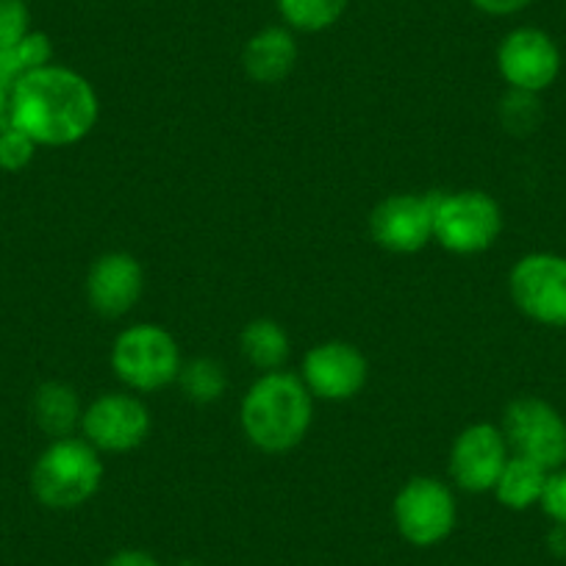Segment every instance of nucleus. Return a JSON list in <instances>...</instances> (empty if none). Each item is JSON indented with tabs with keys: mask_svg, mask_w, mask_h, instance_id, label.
Instances as JSON below:
<instances>
[{
	"mask_svg": "<svg viewBox=\"0 0 566 566\" xmlns=\"http://www.w3.org/2000/svg\"><path fill=\"white\" fill-rule=\"evenodd\" d=\"M101 114L95 86L75 70L48 64L12 86L9 123L40 148H67L92 134Z\"/></svg>",
	"mask_w": 566,
	"mask_h": 566,
	"instance_id": "obj_1",
	"label": "nucleus"
},
{
	"mask_svg": "<svg viewBox=\"0 0 566 566\" xmlns=\"http://www.w3.org/2000/svg\"><path fill=\"white\" fill-rule=\"evenodd\" d=\"M312 391L295 373H264L244 395L239 422L261 453H290L312 428Z\"/></svg>",
	"mask_w": 566,
	"mask_h": 566,
	"instance_id": "obj_2",
	"label": "nucleus"
},
{
	"mask_svg": "<svg viewBox=\"0 0 566 566\" xmlns=\"http://www.w3.org/2000/svg\"><path fill=\"white\" fill-rule=\"evenodd\" d=\"M106 467L86 439H53L31 467V492L45 509L73 511L101 489Z\"/></svg>",
	"mask_w": 566,
	"mask_h": 566,
	"instance_id": "obj_3",
	"label": "nucleus"
},
{
	"mask_svg": "<svg viewBox=\"0 0 566 566\" xmlns=\"http://www.w3.org/2000/svg\"><path fill=\"white\" fill-rule=\"evenodd\" d=\"M112 369L128 389L159 391L178 380L181 350L170 331L161 325H130L114 339Z\"/></svg>",
	"mask_w": 566,
	"mask_h": 566,
	"instance_id": "obj_4",
	"label": "nucleus"
},
{
	"mask_svg": "<svg viewBox=\"0 0 566 566\" xmlns=\"http://www.w3.org/2000/svg\"><path fill=\"white\" fill-rule=\"evenodd\" d=\"M503 233V211L486 192L437 195L433 209V239L455 255H475L492 248Z\"/></svg>",
	"mask_w": 566,
	"mask_h": 566,
	"instance_id": "obj_5",
	"label": "nucleus"
},
{
	"mask_svg": "<svg viewBox=\"0 0 566 566\" xmlns=\"http://www.w3.org/2000/svg\"><path fill=\"white\" fill-rule=\"evenodd\" d=\"M397 533L413 547H437L459 522V503L448 483L439 478L419 475L411 478L406 486L397 492L391 505Z\"/></svg>",
	"mask_w": 566,
	"mask_h": 566,
	"instance_id": "obj_6",
	"label": "nucleus"
},
{
	"mask_svg": "<svg viewBox=\"0 0 566 566\" xmlns=\"http://www.w3.org/2000/svg\"><path fill=\"white\" fill-rule=\"evenodd\" d=\"M503 433L511 453L558 470L566 464V419L542 397H516L503 411Z\"/></svg>",
	"mask_w": 566,
	"mask_h": 566,
	"instance_id": "obj_7",
	"label": "nucleus"
},
{
	"mask_svg": "<svg viewBox=\"0 0 566 566\" xmlns=\"http://www.w3.org/2000/svg\"><path fill=\"white\" fill-rule=\"evenodd\" d=\"M514 306L547 328H566V255L527 253L509 275Z\"/></svg>",
	"mask_w": 566,
	"mask_h": 566,
	"instance_id": "obj_8",
	"label": "nucleus"
},
{
	"mask_svg": "<svg viewBox=\"0 0 566 566\" xmlns=\"http://www.w3.org/2000/svg\"><path fill=\"white\" fill-rule=\"evenodd\" d=\"M154 428L150 408L136 395L108 391L84 408L81 433L97 453H128L145 444Z\"/></svg>",
	"mask_w": 566,
	"mask_h": 566,
	"instance_id": "obj_9",
	"label": "nucleus"
},
{
	"mask_svg": "<svg viewBox=\"0 0 566 566\" xmlns=\"http://www.w3.org/2000/svg\"><path fill=\"white\" fill-rule=\"evenodd\" d=\"M497 70L509 90L542 95L560 75V51L547 31L522 25L500 42Z\"/></svg>",
	"mask_w": 566,
	"mask_h": 566,
	"instance_id": "obj_10",
	"label": "nucleus"
},
{
	"mask_svg": "<svg viewBox=\"0 0 566 566\" xmlns=\"http://www.w3.org/2000/svg\"><path fill=\"white\" fill-rule=\"evenodd\" d=\"M509 459L511 448L503 428L492 422H475L464 428L450 448V478L464 492H492Z\"/></svg>",
	"mask_w": 566,
	"mask_h": 566,
	"instance_id": "obj_11",
	"label": "nucleus"
},
{
	"mask_svg": "<svg viewBox=\"0 0 566 566\" xmlns=\"http://www.w3.org/2000/svg\"><path fill=\"white\" fill-rule=\"evenodd\" d=\"M433 209H437V192L391 195L380 200L369 214V233L375 244L389 253H417L433 242Z\"/></svg>",
	"mask_w": 566,
	"mask_h": 566,
	"instance_id": "obj_12",
	"label": "nucleus"
},
{
	"mask_svg": "<svg viewBox=\"0 0 566 566\" xmlns=\"http://www.w3.org/2000/svg\"><path fill=\"white\" fill-rule=\"evenodd\" d=\"M301 378L312 391V397L345 402L353 400L367 386L369 364L364 353L350 342H323L306 353Z\"/></svg>",
	"mask_w": 566,
	"mask_h": 566,
	"instance_id": "obj_13",
	"label": "nucleus"
},
{
	"mask_svg": "<svg viewBox=\"0 0 566 566\" xmlns=\"http://www.w3.org/2000/svg\"><path fill=\"white\" fill-rule=\"evenodd\" d=\"M86 301L101 317H125L145 292V270L130 253H103L86 272Z\"/></svg>",
	"mask_w": 566,
	"mask_h": 566,
	"instance_id": "obj_14",
	"label": "nucleus"
},
{
	"mask_svg": "<svg viewBox=\"0 0 566 566\" xmlns=\"http://www.w3.org/2000/svg\"><path fill=\"white\" fill-rule=\"evenodd\" d=\"M297 64L295 34L283 25H266L255 31L242 51V67L255 84H281Z\"/></svg>",
	"mask_w": 566,
	"mask_h": 566,
	"instance_id": "obj_15",
	"label": "nucleus"
},
{
	"mask_svg": "<svg viewBox=\"0 0 566 566\" xmlns=\"http://www.w3.org/2000/svg\"><path fill=\"white\" fill-rule=\"evenodd\" d=\"M31 413L34 422L45 437L67 439L73 437L75 428H81L84 406H81L78 391L64 380H45L36 386L34 400H31Z\"/></svg>",
	"mask_w": 566,
	"mask_h": 566,
	"instance_id": "obj_16",
	"label": "nucleus"
},
{
	"mask_svg": "<svg viewBox=\"0 0 566 566\" xmlns=\"http://www.w3.org/2000/svg\"><path fill=\"white\" fill-rule=\"evenodd\" d=\"M547 475L549 470H544L542 464L511 453L503 472H500L497 483H494L492 494L497 497V503L505 505L509 511H527L533 509V505L542 503Z\"/></svg>",
	"mask_w": 566,
	"mask_h": 566,
	"instance_id": "obj_17",
	"label": "nucleus"
},
{
	"mask_svg": "<svg viewBox=\"0 0 566 566\" xmlns=\"http://www.w3.org/2000/svg\"><path fill=\"white\" fill-rule=\"evenodd\" d=\"M239 347H242L244 358L255 369L275 373L286 361V356H290V336H286L281 323L259 317L244 325L242 334H239Z\"/></svg>",
	"mask_w": 566,
	"mask_h": 566,
	"instance_id": "obj_18",
	"label": "nucleus"
},
{
	"mask_svg": "<svg viewBox=\"0 0 566 566\" xmlns=\"http://www.w3.org/2000/svg\"><path fill=\"white\" fill-rule=\"evenodd\" d=\"M53 64V42L42 31H29L18 45L0 48V86L12 90L23 75Z\"/></svg>",
	"mask_w": 566,
	"mask_h": 566,
	"instance_id": "obj_19",
	"label": "nucleus"
},
{
	"mask_svg": "<svg viewBox=\"0 0 566 566\" xmlns=\"http://www.w3.org/2000/svg\"><path fill=\"white\" fill-rule=\"evenodd\" d=\"M277 14L290 31L319 34L345 18L350 0H275Z\"/></svg>",
	"mask_w": 566,
	"mask_h": 566,
	"instance_id": "obj_20",
	"label": "nucleus"
},
{
	"mask_svg": "<svg viewBox=\"0 0 566 566\" xmlns=\"http://www.w3.org/2000/svg\"><path fill=\"white\" fill-rule=\"evenodd\" d=\"M178 384H181V391L187 395V400L200 402V406L220 400L228 389L226 369L214 358H195V361L181 364Z\"/></svg>",
	"mask_w": 566,
	"mask_h": 566,
	"instance_id": "obj_21",
	"label": "nucleus"
},
{
	"mask_svg": "<svg viewBox=\"0 0 566 566\" xmlns=\"http://www.w3.org/2000/svg\"><path fill=\"white\" fill-rule=\"evenodd\" d=\"M500 123L509 134L525 136L533 134L542 123V103L538 95L522 90H509L505 97L500 101Z\"/></svg>",
	"mask_w": 566,
	"mask_h": 566,
	"instance_id": "obj_22",
	"label": "nucleus"
},
{
	"mask_svg": "<svg viewBox=\"0 0 566 566\" xmlns=\"http://www.w3.org/2000/svg\"><path fill=\"white\" fill-rule=\"evenodd\" d=\"M36 150L40 145L18 125L7 123L0 128V170L3 172H23L34 161Z\"/></svg>",
	"mask_w": 566,
	"mask_h": 566,
	"instance_id": "obj_23",
	"label": "nucleus"
},
{
	"mask_svg": "<svg viewBox=\"0 0 566 566\" xmlns=\"http://www.w3.org/2000/svg\"><path fill=\"white\" fill-rule=\"evenodd\" d=\"M31 29V9L25 0H0V48L18 45Z\"/></svg>",
	"mask_w": 566,
	"mask_h": 566,
	"instance_id": "obj_24",
	"label": "nucleus"
},
{
	"mask_svg": "<svg viewBox=\"0 0 566 566\" xmlns=\"http://www.w3.org/2000/svg\"><path fill=\"white\" fill-rule=\"evenodd\" d=\"M538 509L555 522V525L566 527V464L558 467L547 475V483H544V494Z\"/></svg>",
	"mask_w": 566,
	"mask_h": 566,
	"instance_id": "obj_25",
	"label": "nucleus"
},
{
	"mask_svg": "<svg viewBox=\"0 0 566 566\" xmlns=\"http://www.w3.org/2000/svg\"><path fill=\"white\" fill-rule=\"evenodd\" d=\"M533 0H472V7L489 18H511V14L525 12Z\"/></svg>",
	"mask_w": 566,
	"mask_h": 566,
	"instance_id": "obj_26",
	"label": "nucleus"
},
{
	"mask_svg": "<svg viewBox=\"0 0 566 566\" xmlns=\"http://www.w3.org/2000/svg\"><path fill=\"white\" fill-rule=\"evenodd\" d=\"M106 566H165L161 560H156L154 555L145 553V549H119L112 558L106 560Z\"/></svg>",
	"mask_w": 566,
	"mask_h": 566,
	"instance_id": "obj_27",
	"label": "nucleus"
},
{
	"mask_svg": "<svg viewBox=\"0 0 566 566\" xmlns=\"http://www.w3.org/2000/svg\"><path fill=\"white\" fill-rule=\"evenodd\" d=\"M9 103H12V90L0 86V128L9 123Z\"/></svg>",
	"mask_w": 566,
	"mask_h": 566,
	"instance_id": "obj_28",
	"label": "nucleus"
},
{
	"mask_svg": "<svg viewBox=\"0 0 566 566\" xmlns=\"http://www.w3.org/2000/svg\"><path fill=\"white\" fill-rule=\"evenodd\" d=\"M178 566H200L198 560H184V564H178Z\"/></svg>",
	"mask_w": 566,
	"mask_h": 566,
	"instance_id": "obj_29",
	"label": "nucleus"
}]
</instances>
